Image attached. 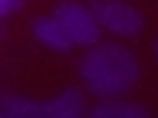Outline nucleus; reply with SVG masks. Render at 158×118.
I'll use <instances>...</instances> for the list:
<instances>
[{
	"mask_svg": "<svg viewBox=\"0 0 158 118\" xmlns=\"http://www.w3.org/2000/svg\"><path fill=\"white\" fill-rule=\"evenodd\" d=\"M20 7H23V0H0V20L13 17V13H17Z\"/></svg>",
	"mask_w": 158,
	"mask_h": 118,
	"instance_id": "obj_8",
	"label": "nucleus"
},
{
	"mask_svg": "<svg viewBox=\"0 0 158 118\" xmlns=\"http://www.w3.org/2000/svg\"><path fill=\"white\" fill-rule=\"evenodd\" d=\"M92 13H96L99 26L106 33H115V36H138L145 26V17L132 3H122V0H99Z\"/></svg>",
	"mask_w": 158,
	"mask_h": 118,
	"instance_id": "obj_3",
	"label": "nucleus"
},
{
	"mask_svg": "<svg viewBox=\"0 0 158 118\" xmlns=\"http://www.w3.org/2000/svg\"><path fill=\"white\" fill-rule=\"evenodd\" d=\"M53 17L63 23L66 36L73 39V46H92V43H99L102 26H99L92 7H82V3H76V0H63V3H56Z\"/></svg>",
	"mask_w": 158,
	"mask_h": 118,
	"instance_id": "obj_2",
	"label": "nucleus"
},
{
	"mask_svg": "<svg viewBox=\"0 0 158 118\" xmlns=\"http://www.w3.org/2000/svg\"><path fill=\"white\" fill-rule=\"evenodd\" d=\"M43 105H46L49 118H82L89 112L86 95H82L79 88H66V92H59L53 102H43Z\"/></svg>",
	"mask_w": 158,
	"mask_h": 118,
	"instance_id": "obj_6",
	"label": "nucleus"
},
{
	"mask_svg": "<svg viewBox=\"0 0 158 118\" xmlns=\"http://www.w3.org/2000/svg\"><path fill=\"white\" fill-rule=\"evenodd\" d=\"M79 76L89 92H96L99 98H109L125 95L138 82L142 66L132 56V49L118 46V43H92L86 46V56L79 59Z\"/></svg>",
	"mask_w": 158,
	"mask_h": 118,
	"instance_id": "obj_1",
	"label": "nucleus"
},
{
	"mask_svg": "<svg viewBox=\"0 0 158 118\" xmlns=\"http://www.w3.org/2000/svg\"><path fill=\"white\" fill-rule=\"evenodd\" d=\"M33 36H36L40 46L53 49V53H69L73 49V39L66 36V30H63V23L56 17H40L33 23Z\"/></svg>",
	"mask_w": 158,
	"mask_h": 118,
	"instance_id": "obj_4",
	"label": "nucleus"
},
{
	"mask_svg": "<svg viewBox=\"0 0 158 118\" xmlns=\"http://www.w3.org/2000/svg\"><path fill=\"white\" fill-rule=\"evenodd\" d=\"M155 56H158V43H155Z\"/></svg>",
	"mask_w": 158,
	"mask_h": 118,
	"instance_id": "obj_9",
	"label": "nucleus"
},
{
	"mask_svg": "<svg viewBox=\"0 0 158 118\" xmlns=\"http://www.w3.org/2000/svg\"><path fill=\"white\" fill-rule=\"evenodd\" d=\"M96 118H148V108L138 105V102H128L122 95H109V98H99L96 105L89 108Z\"/></svg>",
	"mask_w": 158,
	"mask_h": 118,
	"instance_id": "obj_5",
	"label": "nucleus"
},
{
	"mask_svg": "<svg viewBox=\"0 0 158 118\" xmlns=\"http://www.w3.org/2000/svg\"><path fill=\"white\" fill-rule=\"evenodd\" d=\"M43 115H46L43 102L23 98L17 92H3L0 95V118H43Z\"/></svg>",
	"mask_w": 158,
	"mask_h": 118,
	"instance_id": "obj_7",
	"label": "nucleus"
}]
</instances>
